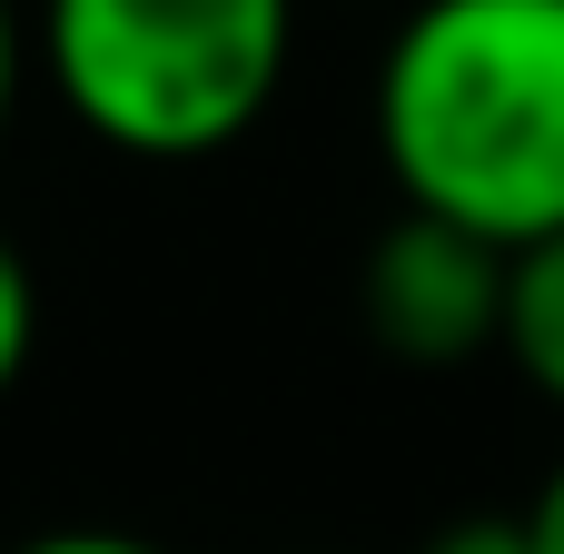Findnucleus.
<instances>
[{"label": "nucleus", "instance_id": "f257e3e1", "mask_svg": "<svg viewBox=\"0 0 564 554\" xmlns=\"http://www.w3.org/2000/svg\"><path fill=\"white\" fill-rule=\"evenodd\" d=\"M377 159L506 258L564 238V0H416L377 59Z\"/></svg>", "mask_w": 564, "mask_h": 554}, {"label": "nucleus", "instance_id": "f03ea898", "mask_svg": "<svg viewBox=\"0 0 564 554\" xmlns=\"http://www.w3.org/2000/svg\"><path fill=\"white\" fill-rule=\"evenodd\" d=\"M30 50L89 139L129 159H208L278 99L297 0H40Z\"/></svg>", "mask_w": 564, "mask_h": 554}, {"label": "nucleus", "instance_id": "7ed1b4c3", "mask_svg": "<svg viewBox=\"0 0 564 554\" xmlns=\"http://www.w3.org/2000/svg\"><path fill=\"white\" fill-rule=\"evenodd\" d=\"M506 268H516L506 248L397 208V228H377V248L357 268L367 337L406 367H466L506 337Z\"/></svg>", "mask_w": 564, "mask_h": 554}, {"label": "nucleus", "instance_id": "20e7f679", "mask_svg": "<svg viewBox=\"0 0 564 554\" xmlns=\"http://www.w3.org/2000/svg\"><path fill=\"white\" fill-rule=\"evenodd\" d=\"M496 347L516 357V377L535 397L564 406V238L516 248V268H506V337Z\"/></svg>", "mask_w": 564, "mask_h": 554}, {"label": "nucleus", "instance_id": "39448f33", "mask_svg": "<svg viewBox=\"0 0 564 554\" xmlns=\"http://www.w3.org/2000/svg\"><path fill=\"white\" fill-rule=\"evenodd\" d=\"M30 347H40V287H30V258L0 238V397L20 387Z\"/></svg>", "mask_w": 564, "mask_h": 554}, {"label": "nucleus", "instance_id": "423d86ee", "mask_svg": "<svg viewBox=\"0 0 564 554\" xmlns=\"http://www.w3.org/2000/svg\"><path fill=\"white\" fill-rule=\"evenodd\" d=\"M426 554H535V545H525V515H466V525L426 535Z\"/></svg>", "mask_w": 564, "mask_h": 554}, {"label": "nucleus", "instance_id": "0eeeda50", "mask_svg": "<svg viewBox=\"0 0 564 554\" xmlns=\"http://www.w3.org/2000/svg\"><path fill=\"white\" fill-rule=\"evenodd\" d=\"M10 554H169V545H149V535H109V525H59V535H30V545H10Z\"/></svg>", "mask_w": 564, "mask_h": 554}, {"label": "nucleus", "instance_id": "6e6552de", "mask_svg": "<svg viewBox=\"0 0 564 554\" xmlns=\"http://www.w3.org/2000/svg\"><path fill=\"white\" fill-rule=\"evenodd\" d=\"M20 69H30V30H20V0H0V129L20 109Z\"/></svg>", "mask_w": 564, "mask_h": 554}, {"label": "nucleus", "instance_id": "1a4fd4ad", "mask_svg": "<svg viewBox=\"0 0 564 554\" xmlns=\"http://www.w3.org/2000/svg\"><path fill=\"white\" fill-rule=\"evenodd\" d=\"M525 545H535V554H564V466L535 486V506H525Z\"/></svg>", "mask_w": 564, "mask_h": 554}]
</instances>
